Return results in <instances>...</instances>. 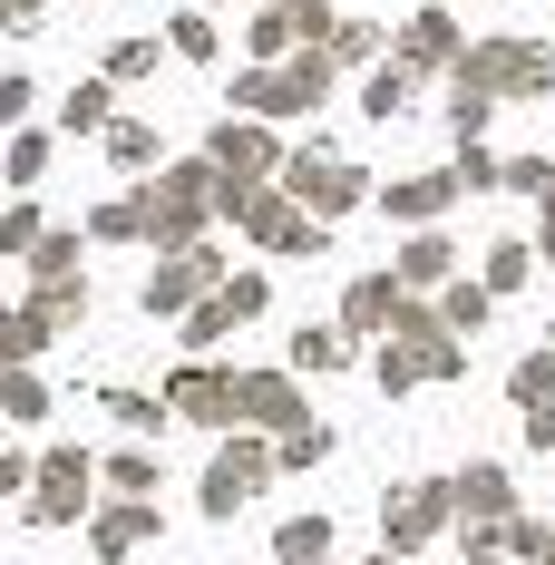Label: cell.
Returning a JSON list of instances; mask_svg holds the SVG:
<instances>
[{
    "mask_svg": "<svg viewBox=\"0 0 555 565\" xmlns=\"http://www.w3.org/2000/svg\"><path fill=\"white\" fill-rule=\"evenodd\" d=\"M516 399L546 409V399H555V361H516Z\"/></svg>",
    "mask_w": 555,
    "mask_h": 565,
    "instance_id": "14",
    "label": "cell"
},
{
    "mask_svg": "<svg viewBox=\"0 0 555 565\" xmlns=\"http://www.w3.org/2000/svg\"><path fill=\"white\" fill-rule=\"evenodd\" d=\"M234 409H254V419H292V381H234Z\"/></svg>",
    "mask_w": 555,
    "mask_h": 565,
    "instance_id": "10",
    "label": "cell"
},
{
    "mask_svg": "<svg viewBox=\"0 0 555 565\" xmlns=\"http://www.w3.org/2000/svg\"><path fill=\"white\" fill-rule=\"evenodd\" d=\"M254 488H264V449H224L215 468H205V508H215V516H234Z\"/></svg>",
    "mask_w": 555,
    "mask_h": 565,
    "instance_id": "2",
    "label": "cell"
},
{
    "mask_svg": "<svg viewBox=\"0 0 555 565\" xmlns=\"http://www.w3.org/2000/svg\"><path fill=\"white\" fill-rule=\"evenodd\" d=\"M0 409H10V419H40V381H20V371H0Z\"/></svg>",
    "mask_w": 555,
    "mask_h": 565,
    "instance_id": "16",
    "label": "cell"
},
{
    "mask_svg": "<svg viewBox=\"0 0 555 565\" xmlns=\"http://www.w3.org/2000/svg\"><path fill=\"white\" fill-rule=\"evenodd\" d=\"M488 282H498V292H516V282H526V254H516V244H506V254H488Z\"/></svg>",
    "mask_w": 555,
    "mask_h": 565,
    "instance_id": "21",
    "label": "cell"
},
{
    "mask_svg": "<svg viewBox=\"0 0 555 565\" xmlns=\"http://www.w3.org/2000/svg\"><path fill=\"white\" fill-rule=\"evenodd\" d=\"M536 556H546V565H555V536H536Z\"/></svg>",
    "mask_w": 555,
    "mask_h": 565,
    "instance_id": "23",
    "label": "cell"
},
{
    "mask_svg": "<svg viewBox=\"0 0 555 565\" xmlns=\"http://www.w3.org/2000/svg\"><path fill=\"white\" fill-rule=\"evenodd\" d=\"M0 10H40V0H0Z\"/></svg>",
    "mask_w": 555,
    "mask_h": 565,
    "instance_id": "24",
    "label": "cell"
},
{
    "mask_svg": "<svg viewBox=\"0 0 555 565\" xmlns=\"http://www.w3.org/2000/svg\"><path fill=\"white\" fill-rule=\"evenodd\" d=\"M381 565H389V556H381Z\"/></svg>",
    "mask_w": 555,
    "mask_h": 565,
    "instance_id": "25",
    "label": "cell"
},
{
    "mask_svg": "<svg viewBox=\"0 0 555 565\" xmlns=\"http://www.w3.org/2000/svg\"><path fill=\"white\" fill-rule=\"evenodd\" d=\"M292 361H302V371H332L341 341H332V332H302V341H292Z\"/></svg>",
    "mask_w": 555,
    "mask_h": 565,
    "instance_id": "17",
    "label": "cell"
},
{
    "mask_svg": "<svg viewBox=\"0 0 555 565\" xmlns=\"http://www.w3.org/2000/svg\"><path fill=\"white\" fill-rule=\"evenodd\" d=\"M448 498H458L468 516H506V478H498V468H468V478H458Z\"/></svg>",
    "mask_w": 555,
    "mask_h": 565,
    "instance_id": "7",
    "label": "cell"
},
{
    "mask_svg": "<svg viewBox=\"0 0 555 565\" xmlns=\"http://www.w3.org/2000/svg\"><path fill=\"white\" fill-rule=\"evenodd\" d=\"M20 108H30V78H0V127H10Z\"/></svg>",
    "mask_w": 555,
    "mask_h": 565,
    "instance_id": "22",
    "label": "cell"
},
{
    "mask_svg": "<svg viewBox=\"0 0 555 565\" xmlns=\"http://www.w3.org/2000/svg\"><path fill=\"white\" fill-rule=\"evenodd\" d=\"M215 157H224V167H234V175H254V167H264V157H274V147H264V137H234V127H224V147H215Z\"/></svg>",
    "mask_w": 555,
    "mask_h": 565,
    "instance_id": "15",
    "label": "cell"
},
{
    "mask_svg": "<svg viewBox=\"0 0 555 565\" xmlns=\"http://www.w3.org/2000/svg\"><path fill=\"white\" fill-rule=\"evenodd\" d=\"M409 282H439L448 274V244H409V264H399Z\"/></svg>",
    "mask_w": 555,
    "mask_h": 565,
    "instance_id": "18",
    "label": "cell"
},
{
    "mask_svg": "<svg viewBox=\"0 0 555 565\" xmlns=\"http://www.w3.org/2000/svg\"><path fill=\"white\" fill-rule=\"evenodd\" d=\"M448 185H458V175H409L389 205H399V215H439V205H448Z\"/></svg>",
    "mask_w": 555,
    "mask_h": 565,
    "instance_id": "11",
    "label": "cell"
},
{
    "mask_svg": "<svg viewBox=\"0 0 555 565\" xmlns=\"http://www.w3.org/2000/svg\"><path fill=\"white\" fill-rule=\"evenodd\" d=\"M147 526H157L147 508H108V516H98V556H127V546H137Z\"/></svg>",
    "mask_w": 555,
    "mask_h": 565,
    "instance_id": "9",
    "label": "cell"
},
{
    "mask_svg": "<svg viewBox=\"0 0 555 565\" xmlns=\"http://www.w3.org/2000/svg\"><path fill=\"white\" fill-rule=\"evenodd\" d=\"M40 332H50L40 312H0V371H20V361L40 351Z\"/></svg>",
    "mask_w": 555,
    "mask_h": 565,
    "instance_id": "8",
    "label": "cell"
},
{
    "mask_svg": "<svg viewBox=\"0 0 555 565\" xmlns=\"http://www.w3.org/2000/svg\"><path fill=\"white\" fill-rule=\"evenodd\" d=\"M0 244H10V254H30V244H40V215H30V205H20V215H0Z\"/></svg>",
    "mask_w": 555,
    "mask_h": 565,
    "instance_id": "20",
    "label": "cell"
},
{
    "mask_svg": "<svg viewBox=\"0 0 555 565\" xmlns=\"http://www.w3.org/2000/svg\"><path fill=\"white\" fill-rule=\"evenodd\" d=\"M292 185H302V205H322V215H341V205L361 195V175L341 167V157H292Z\"/></svg>",
    "mask_w": 555,
    "mask_h": 565,
    "instance_id": "4",
    "label": "cell"
},
{
    "mask_svg": "<svg viewBox=\"0 0 555 565\" xmlns=\"http://www.w3.org/2000/svg\"><path fill=\"white\" fill-rule=\"evenodd\" d=\"M409 58H448V20H439V10L409 20Z\"/></svg>",
    "mask_w": 555,
    "mask_h": 565,
    "instance_id": "13",
    "label": "cell"
},
{
    "mask_svg": "<svg viewBox=\"0 0 555 565\" xmlns=\"http://www.w3.org/2000/svg\"><path fill=\"white\" fill-rule=\"evenodd\" d=\"M195 282H205V264H195V254H185V264H167V274L147 282V302H185V292H195Z\"/></svg>",
    "mask_w": 555,
    "mask_h": 565,
    "instance_id": "12",
    "label": "cell"
},
{
    "mask_svg": "<svg viewBox=\"0 0 555 565\" xmlns=\"http://www.w3.org/2000/svg\"><path fill=\"white\" fill-rule=\"evenodd\" d=\"M274 546H282V565H322V556H332V526H322V516H292Z\"/></svg>",
    "mask_w": 555,
    "mask_h": 565,
    "instance_id": "6",
    "label": "cell"
},
{
    "mask_svg": "<svg viewBox=\"0 0 555 565\" xmlns=\"http://www.w3.org/2000/svg\"><path fill=\"white\" fill-rule=\"evenodd\" d=\"M448 526V488H399L389 498V546H419V536H439Z\"/></svg>",
    "mask_w": 555,
    "mask_h": 565,
    "instance_id": "3",
    "label": "cell"
},
{
    "mask_svg": "<svg viewBox=\"0 0 555 565\" xmlns=\"http://www.w3.org/2000/svg\"><path fill=\"white\" fill-rule=\"evenodd\" d=\"M175 409H185V419H215V409H234V381H215V371H185V381H175Z\"/></svg>",
    "mask_w": 555,
    "mask_h": 565,
    "instance_id": "5",
    "label": "cell"
},
{
    "mask_svg": "<svg viewBox=\"0 0 555 565\" xmlns=\"http://www.w3.org/2000/svg\"><path fill=\"white\" fill-rule=\"evenodd\" d=\"M30 488H40L30 516H40V526H68V516L88 508V498H78V488H88V458H78V449H50L40 468H30Z\"/></svg>",
    "mask_w": 555,
    "mask_h": 565,
    "instance_id": "1",
    "label": "cell"
},
{
    "mask_svg": "<svg viewBox=\"0 0 555 565\" xmlns=\"http://www.w3.org/2000/svg\"><path fill=\"white\" fill-rule=\"evenodd\" d=\"M399 98H409V78H399V68H381V78H371V117H399Z\"/></svg>",
    "mask_w": 555,
    "mask_h": 565,
    "instance_id": "19",
    "label": "cell"
}]
</instances>
